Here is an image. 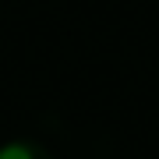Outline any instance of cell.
I'll return each mask as SVG.
<instances>
[{"instance_id":"1","label":"cell","mask_w":159,"mask_h":159,"mask_svg":"<svg viewBox=\"0 0 159 159\" xmlns=\"http://www.w3.org/2000/svg\"><path fill=\"white\" fill-rule=\"evenodd\" d=\"M0 159H53L39 142H29V138H14V142L0 145Z\"/></svg>"}]
</instances>
